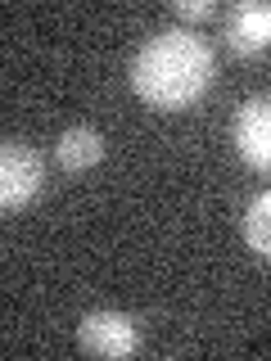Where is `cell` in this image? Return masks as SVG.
Instances as JSON below:
<instances>
[{"mask_svg": "<svg viewBox=\"0 0 271 361\" xmlns=\"http://www.w3.org/2000/svg\"><path fill=\"white\" fill-rule=\"evenodd\" d=\"M212 45L190 27H163L158 37L140 45L131 63V90L150 109H186L212 82Z\"/></svg>", "mask_w": 271, "mask_h": 361, "instance_id": "cell-1", "label": "cell"}, {"mask_svg": "<svg viewBox=\"0 0 271 361\" xmlns=\"http://www.w3.org/2000/svg\"><path fill=\"white\" fill-rule=\"evenodd\" d=\"M45 185V163L28 145H0V212H18L41 195Z\"/></svg>", "mask_w": 271, "mask_h": 361, "instance_id": "cell-2", "label": "cell"}, {"mask_svg": "<svg viewBox=\"0 0 271 361\" xmlns=\"http://www.w3.org/2000/svg\"><path fill=\"white\" fill-rule=\"evenodd\" d=\"M222 37L235 54H258L271 41V5H263V0H240V5H231L226 18H222Z\"/></svg>", "mask_w": 271, "mask_h": 361, "instance_id": "cell-4", "label": "cell"}, {"mask_svg": "<svg viewBox=\"0 0 271 361\" xmlns=\"http://www.w3.org/2000/svg\"><path fill=\"white\" fill-rule=\"evenodd\" d=\"M54 158H59L64 172H82V167H95L104 158V135L95 127H68L54 145Z\"/></svg>", "mask_w": 271, "mask_h": 361, "instance_id": "cell-6", "label": "cell"}, {"mask_svg": "<svg viewBox=\"0 0 271 361\" xmlns=\"http://www.w3.org/2000/svg\"><path fill=\"white\" fill-rule=\"evenodd\" d=\"M235 149L248 167H267L271 163V109L267 99H248L235 113Z\"/></svg>", "mask_w": 271, "mask_h": 361, "instance_id": "cell-5", "label": "cell"}, {"mask_svg": "<svg viewBox=\"0 0 271 361\" xmlns=\"http://www.w3.org/2000/svg\"><path fill=\"white\" fill-rule=\"evenodd\" d=\"M77 343L95 357H131L140 343V330L127 312H90L77 325Z\"/></svg>", "mask_w": 271, "mask_h": 361, "instance_id": "cell-3", "label": "cell"}, {"mask_svg": "<svg viewBox=\"0 0 271 361\" xmlns=\"http://www.w3.org/2000/svg\"><path fill=\"white\" fill-rule=\"evenodd\" d=\"M176 14L181 18H208L212 5H208V0H176Z\"/></svg>", "mask_w": 271, "mask_h": 361, "instance_id": "cell-8", "label": "cell"}, {"mask_svg": "<svg viewBox=\"0 0 271 361\" xmlns=\"http://www.w3.org/2000/svg\"><path fill=\"white\" fill-rule=\"evenodd\" d=\"M244 240L258 257L271 253V195H258L244 212Z\"/></svg>", "mask_w": 271, "mask_h": 361, "instance_id": "cell-7", "label": "cell"}]
</instances>
